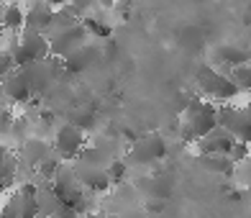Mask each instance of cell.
Segmentation results:
<instances>
[{
	"instance_id": "1",
	"label": "cell",
	"mask_w": 251,
	"mask_h": 218,
	"mask_svg": "<svg viewBox=\"0 0 251 218\" xmlns=\"http://www.w3.org/2000/svg\"><path fill=\"white\" fill-rule=\"evenodd\" d=\"M213 129H218V106L205 98L190 100L179 113V139L185 144H198Z\"/></svg>"
},
{
	"instance_id": "11",
	"label": "cell",
	"mask_w": 251,
	"mask_h": 218,
	"mask_svg": "<svg viewBox=\"0 0 251 218\" xmlns=\"http://www.w3.org/2000/svg\"><path fill=\"white\" fill-rule=\"evenodd\" d=\"M98 59V44H93V41H87L85 47H79V49H75L72 54H67L64 59H59L62 62V70H67V72H82V70H87L90 64H93Z\"/></svg>"
},
{
	"instance_id": "10",
	"label": "cell",
	"mask_w": 251,
	"mask_h": 218,
	"mask_svg": "<svg viewBox=\"0 0 251 218\" xmlns=\"http://www.w3.org/2000/svg\"><path fill=\"white\" fill-rule=\"evenodd\" d=\"M51 18H54V5L51 3H33V5L24 8V28L47 33L49 26H51Z\"/></svg>"
},
{
	"instance_id": "2",
	"label": "cell",
	"mask_w": 251,
	"mask_h": 218,
	"mask_svg": "<svg viewBox=\"0 0 251 218\" xmlns=\"http://www.w3.org/2000/svg\"><path fill=\"white\" fill-rule=\"evenodd\" d=\"M13 44H8V54L13 56V64L16 70L18 67H28V64H36V62H44L49 59V41L44 33L39 31H31V28H21L16 36Z\"/></svg>"
},
{
	"instance_id": "15",
	"label": "cell",
	"mask_w": 251,
	"mask_h": 218,
	"mask_svg": "<svg viewBox=\"0 0 251 218\" xmlns=\"http://www.w3.org/2000/svg\"><path fill=\"white\" fill-rule=\"evenodd\" d=\"M0 28L8 33H18L24 28V5L18 3L0 5Z\"/></svg>"
},
{
	"instance_id": "22",
	"label": "cell",
	"mask_w": 251,
	"mask_h": 218,
	"mask_svg": "<svg viewBox=\"0 0 251 218\" xmlns=\"http://www.w3.org/2000/svg\"><path fill=\"white\" fill-rule=\"evenodd\" d=\"M231 175L236 177V185H241V188H249V180H251L249 159H246V162H238V164H233V169H231Z\"/></svg>"
},
{
	"instance_id": "17",
	"label": "cell",
	"mask_w": 251,
	"mask_h": 218,
	"mask_svg": "<svg viewBox=\"0 0 251 218\" xmlns=\"http://www.w3.org/2000/svg\"><path fill=\"white\" fill-rule=\"evenodd\" d=\"M102 172H105V177H108L110 185H123L126 175H128V164H126L123 159H110V162H105Z\"/></svg>"
},
{
	"instance_id": "12",
	"label": "cell",
	"mask_w": 251,
	"mask_h": 218,
	"mask_svg": "<svg viewBox=\"0 0 251 218\" xmlns=\"http://www.w3.org/2000/svg\"><path fill=\"white\" fill-rule=\"evenodd\" d=\"M0 93H3V98L10 100V103H28L33 98L28 85H26V80H24V75H21L18 70H13L3 82H0Z\"/></svg>"
},
{
	"instance_id": "6",
	"label": "cell",
	"mask_w": 251,
	"mask_h": 218,
	"mask_svg": "<svg viewBox=\"0 0 251 218\" xmlns=\"http://www.w3.org/2000/svg\"><path fill=\"white\" fill-rule=\"evenodd\" d=\"M218 129H223L233 141L249 144V110L246 106H218Z\"/></svg>"
},
{
	"instance_id": "7",
	"label": "cell",
	"mask_w": 251,
	"mask_h": 218,
	"mask_svg": "<svg viewBox=\"0 0 251 218\" xmlns=\"http://www.w3.org/2000/svg\"><path fill=\"white\" fill-rule=\"evenodd\" d=\"M51 144H54V152L59 159H75L77 154H82V149H85V134L79 129H75L72 123L64 121L54 129Z\"/></svg>"
},
{
	"instance_id": "18",
	"label": "cell",
	"mask_w": 251,
	"mask_h": 218,
	"mask_svg": "<svg viewBox=\"0 0 251 218\" xmlns=\"http://www.w3.org/2000/svg\"><path fill=\"white\" fill-rule=\"evenodd\" d=\"M59 167H62V159L51 152V154L44 157V159H41V162H39L36 167H33V169L39 172V177H44V180H54V175L59 172Z\"/></svg>"
},
{
	"instance_id": "14",
	"label": "cell",
	"mask_w": 251,
	"mask_h": 218,
	"mask_svg": "<svg viewBox=\"0 0 251 218\" xmlns=\"http://www.w3.org/2000/svg\"><path fill=\"white\" fill-rule=\"evenodd\" d=\"M213 59H218V64H226V67H241V64H249V52L244 47H236V44H218L213 49Z\"/></svg>"
},
{
	"instance_id": "8",
	"label": "cell",
	"mask_w": 251,
	"mask_h": 218,
	"mask_svg": "<svg viewBox=\"0 0 251 218\" xmlns=\"http://www.w3.org/2000/svg\"><path fill=\"white\" fill-rule=\"evenodd\" d=\"M72 172H75V180L79 182V188L85 185L87 190H93V192H105L110 188V182L105 177V172H102V167H95V164L79 159L77 164H72Z\"/></svg>"
},
{
	"instance_id": "16",
	"label": "cell",
	"mask_w": 251,
	"mask_h": 218,
	"mask_svg": "<svg viewBox=\"0 0 251 218\" xmlns=\"http://www.w3.org/2000/svg\"><path fill=\"white\" fill-rule=\"evenodd\" d=\"M13 175H16V157H10V152L0 144V190L8 188Z\"/></svg>"
},
{
	"instance_id": "23",
	"label": "cell",
	"mask_w": 251,
	"mask_h": 218,
	"mask_svg": "<svg viewBox=\"0 0 251 218\" xmlns=\"http://www.w3.org/2000/svg\"><path fill=\"white\" fill-rule=\"evenodd\" d=\"M16 70V64H13V56L8 54V49H3L0 47V82H3V80L10 75Z\"/></svg>"
},
{
	"instance_id": "9",
	"label": "cell",
	"mask_w": 251,
	"mask_h": 218,
	"mask_svg": "<svg viewBox=\"0 0 251 218\" xmlns=\"http://www.w3.org/2000/svg\"><path fill=\"white\" fill-rule=\"evenodd\" d=\"M233 139L228 136L223 129H213L205 139H200L198 141V152H200V157H228L231 154V149H233Z\"/></svg>"
},
{
	"instance_id": "25",
	"label": "cell",
	"mask_w": 251,
	"mask_h": 218,
	"mask_svg": "<svg viewBox=\"0 0 251 218\" xmlns=\"http://www.w3.org/2000/svg\"><path fill=\"white\" fill-rule=\"evenodd\" d=\"M49 218H79V213H75V211H67V208H62L59 213H54V216H49Z\"/></svg>"
},
{
	"instance_id": "19",
	"label": "cell",
	"mask_w": 251,
	"mask_h": 218,
	"mask_svg": "<svg viewBox=\"0 0 251 218\" xmlns=\"http://www.w3.org/2000/svg\"><path fill=\"white\" fill-rule=\"evenodd\" d=\"M67 123H72L75 129H79V131L85 134L90 126L95 123V113H93V110H87V108H75V110L70 113V121H67Z\"/></svg>"
},
{
	"instance_id": "4",
	"label": "cell",
	"mask_w": 251,
	"mask_h": 218,
	"mask_svg": "<svg viewBox=\"0 0 251 218\" xmlns=\"http://www.w3.org/2000/svg\"><path fill=\"white\" fill-rule=\"evenodd\" d=\"M164 157H167V141L162 134H144L139 139H133L128 146V159L144 167H149Z\"/></svg>"
},
{
	"instance_id": "26",
	"label": "cell",
	"mask_w": 251,
	"mask_h": 218,
	"mask_svg": "<svg viewBox=\"0 0 251 218\" xmlns=\"http://www.w3.org/2000/svg\"><path fill=\"white\" fill-rule=\"evenodd\" d=\"M90 218H105V216L102 213H90Z\"/></svg>"
},
{
	"instance_id": "5",
	"label": "cell",
	"mask_w": 251,
	"mask_h": 218,
	"mask_svg": "<svg viewBox=\"0 0 251 218\" xmlns=\"http://www.w3.org/2000/svg\"><path fill=\"white\" fill-rule=\"evenodd\" d=\"M200 87L205 90V95H208L205 100H210L213 106H228L233 98H238V90L231 80L221 72L208 70V67H205L202 75H200Z\"/></svg>"
},
{
	"instance_id": "13",
	"label": "cell",
	"mask_w": 251,
	"mask_h": 218,
	"mask_svg": "<svg viewBox=\"0 0 251 218\" xmlns=\"http://www.w3.org/2000/svg\"><path fill=\"white\" fill-rule=\"evenodd\" d=\"M47 154H51V146L44 139H39V136H28V139L21 141V162L24 164L36 167Z\"/></svg>"
},
{
	"instance_id": "3",
	"label": "cell",
	"mask_w": 251,
	"mask_h": 218,
	"mask_svg": "<svg viewBox=\"0 0 251 218\" xmlns=\"http://www.w3.org/2000/svg\"><path fill=\"white\" fill-rule=\"evenodd\" d=\"M44 36H47V41H49V56H51V59H54V56H56V59H64L67 54H72L75 49L85 47V44L90 41L79 21H77V24H72V26L49 28Z\"/></svg>"
},
{
	"instance_id": "24",
	"label": "cell",
	"mask_w": 251,
	"mask_h": 218,
	"mask_svg": "<svg viewBox=\"0 0 251 218\" xmlns=\"http://www.w3.org/2000/svg\"><path fill=\"white\" fill-rule=\"evenodd\" d=\"M164 205L167 200H159V198H146L144 200V213H164Z\"/></svg>"
},
{
	"instance_id": "21",
	"label": "cell",
	"mask_w": 251,
	"mask_h": 218,
	"mask_svg": "<svg viewBox=\"0 0 251 218\" xmlns=\"http://www.w3.org/2000/svg\"><path fill=\"white\" fill-rule=\"evenodd\" d=\"M205 167H208L210 172H223V175H231L233 169V162L228 157H202Z\"/></svg>"
},
{
	"instance_id": "20",
	"label": "cell",
	"mask_w": 251,
	"mask_h": 218,
	"mask_svg": "<svg viewBox=\"0 0 251 218\" xmlns=\"http://www.w3.org/2000/svg\"><path fill=\"white\" fill-rule=\"evenodd\" d=\"M228 80H231V82L236 85L238 93H244V90H249V85H251V67H249V64L233 67L231 75H228Z\"/></svg>"
}]
</instances>
